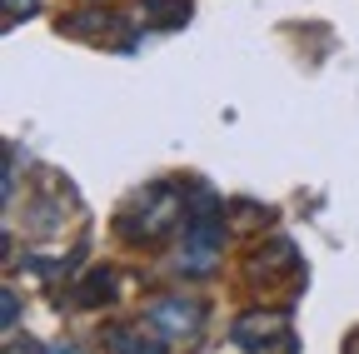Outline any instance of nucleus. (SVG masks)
Instances as JSON below:
<instances>
[{
	"label": "nucleus",
	"mask_w": 359,
	"mask_h": 354,
	"mask_svg": "<svg viewBox=\"0 0 359 354\" xmlns=\"http://www.w3.org/2000/svg\"><path fill=\"white\" fill-rule=\"evenodd\" d=\"M150 325H155L165 339H190V334H200V325H205V304H200V299H160V304L150 309Z\"/></svg>",
	"instance_id": "1"
},
{
	"label": "nucleus",
	"mask_w": 359,
	"mask_h": 354,
	"mask_svg": "<svg viewBox=\"0 0 359 354\" xmlns=\"http://www.w3.org/2000/svg\"><path fill=\"white\" fill-rule=\"evenodd\" d=\"M145 11H155V15H160V25L170 30V25H185L190 0H145Z\"/></svg>",
	"instance_id": "2"
},
{
	"label": "nucleus",
	"mask_w": 359,
	"mask_h": 354,
	"mask_svg": "<svg viewBox=\"0 0 359 354\" xmlns=\"http://www.w3.org/2000/svg\"><path fill=\"white\" fill-rule=\"evenodd\" d=\"M95 294H110V275H105V270H95V275H90V280L75 290V299H80V304H90Z\"/></svg>",
	"instance_id": "3"
},
{
	"label": "nucleus",
	"mask_w": 359,
	"mask_h": 354,
	"mask_svg": "<svg viewBox=\"0 0 359 354\" xmlns=\"http://www.w3.org/2000/svg\"><path fill=\"white\" fill-rule=\"evenodd\" d=\"M6 11H11V20H15V15H20V11H25V15H30V11H35V0H6Z\"/></svg>",
	"instance_id": "4"
},
{
	"label": "nucleus",
	"mask_w": 359,
	"mask_h": 354,
	"mask_svg": "<svg viewBox=\"0 0 359 354\" xmlns=\"http://www.w3.org/2000/svg\"><path fill=\"white\" fill-rule=\"evenodd\" d=\"M45 354H85V349H80V344H50Z\"/></svg>",
	"instance_id": "5"
}]
</instances>
